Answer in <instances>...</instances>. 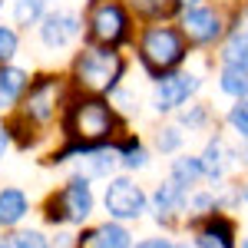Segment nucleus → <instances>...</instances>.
I'll use <instances>...</instances> for the list:
<instances>
[{
    "label": "nucleus",
    "mask_w": 248,
    "mask_h": 248,
    "mask_svg": "<svg viewBox=\"0 0 248 248\" xmlns=\"http://www.w3.org/2000/svg\"><path fill=\"white\" fill-rule=\"evenodd\" d=\"M66 133L73 136L83 149H93V142H99V139H106L113 133V109L99 99L77 103L66 113Z\"/></svg>",
    "instance_id": "1"
},
{
    "label": "nucleus",
    "mask_w": 248,
    "mask_h": 248,
    "mask_svg": "<svg viewBox=\"0 0 248 248\" xmlns=\"http://www.w3.org/2000/svg\"><path fill=\"white\" fill-rule=\"evenodd\" d=\"M77 79L93 93H109L123 77V60L109 50H86L77 57Z\"/></svg>",
    "instance_id": "2"
},
{
    "label": "nucleus",
    "mask_w": 248,
    "mask_h": 248,
    "mask_svg": "<svg viewBox=\"0 0 248 248\" xmlns=\"http://www.w3.org/2000/svg\"><path fill=\"white\" fill-rule=\"evenodd\" d=\"M139 50H142L146 70L155 73V77H162L166 70H172L175 63H182V57H186L182 37H179L175 30H169V27H153V30H146Z\"/></svg>",
    "instance_id": "3"
},
{
    "label": "nucleus",
    "mask_w": 248,
    "mask_h": 248,
    "mask_svg": "<svg viewBox=\"0 0 248 248\" xmlns=\"http://www.w3.org/2000/svg\"><path fill=\"white\" fill-rule=\"evenodd\" d=\"M93 212V189L86 179H70L63 189L46 202V222H83Z\"/></svg>",
    "instance_id": "4"
},
{
    "label": "nucleus",
    "mask_w": 248,
    "mask_h": 248,
    "mask_svg": "<svg viewBox=\"0 0 248 248\" xmlns=\"http://www.w3.org/2000/svg\"><path fill=\"white\" fill-rule=\"evenodd\" d=\"M106 212L113 218H139L146 212V192L133 179H113L106 189Z\"/></svg>",
    "instance_id": "5"
},
{
    "label": "nucleus",
    "mask_w": 248,
    "mask_h": 248,
    "mask_svg": "<svg viewBox=\"0 0 248 248\" xmlns=\"http://www.w3.org/2000/svg\"><path fill=\"white\" fill-rule=\"evenodd\" d=\"M90 33H93L96 43H106V46L119 43L126 37V14H123V7L113 3V0L96 3L93 17H90Z\"/></svg>",
    "instance_id": "6"
},
{
    "label": "nucleus",
    "mask_w": 248,
    "mask_h": 248,
    "mask_svg": "<svg viewBox=\"0 0 248 248\" xmlns=\"http://www.w3.org/2000/svg\"><path fill=\"white\" fill-rule=\"evenodd\" d=\"M199 90V79L195 77H166L159 79V86H155V106L159 109H175V106H182L192 93Z\"/></svg>",
    "instance_id": "7"
},
{
    "label": "nucleus",
    "mask_w": 248,
    "mask_h": 248,
    "mask_svg": "<svg viewBox=\"0 0 248 248\" xmlns=\"http://www.w3.org/2000/svg\"><path fill=\"white\" fill-rule=\"evenodd\" d=\"M79 33V20L66 10H57V14H46L43 17V27H40V37L46 46H66L70 40Z\"/></svg>",
    "instance_id": "8"
},
{
    "label": "nucleus",
    "mask_w": 248,
    "mask_h": 248,
    "mask_svg": "<svg viewBox=\"0 0 248 248\" xmlns=\"http://www.w3.org/2000/svg\"><path fill=\"white\" fill-rule=\"evenodd\" d=\"M186 33H189V40H195V43H212V40L222 33V23H218V17H215L212 10L195 7V10L186 14Z\"/></svg>",
    "instance_id": "9"
},
{
    "label": "nucleus",
    "mask_w": 248,
    "mask_h": 248,
    "mask_svg": "<svg viewBox=\"0 0 248 248\" xmlns=\"http://www.w3.org/2000/svg\"><path fill=\"white\" fill-rule=\"evenodd\" d=\"M86 248H133V238L123 225H99V229L83 235Z\"/></svg>",
    "instance_id": "10"
},
{
    "label": "nucleus",
    "mask_w": 248,
    "mask_h": 248,
    "mask_svg": "<svg viewBox=\"0 0 248 248\" xmlns=\"http://www.w3.org/2000/svg\"><path fill=\"white\" fill-rule=\"evenodd\" d=\"M53 83L46 79V83H40L37 90H30V99H27V116L30 119H37V123H43V119H50L53 116Z\"/></svg>",
    "instance_id": "11"
},
{
    "label": "nucleus",
    "mask_w": 248,
    "mask_h": 248,
    "mask_svg": "<svg viewBox=\"0 0 248 248\" xmlns=\"http://www.w3.org/2000/svg\"><path fill=\"white\" fill-rule=\"evenodd\" d=\"M199 248H235L232 245V222L229 218H212L205 229L199 232Z\"/></svg>",
    "instance_id": "12"
},
{
    "label": "nucleus",
    "mask_w": 248,
    "mask_h": 248,
    "mask_svg": "<svg viewBox=\"0 0 248 248\" xmlns=\"http://www.w3.org/2000/svg\"><path fill=\"white\" fill-rule=\"evenodd\" d=\"M186 205V186H179L175 179H169L166 186H159L155 192V209H159V218H169L172 212H179Z\"/></svg>",
    "instance_id": "13"
},
{
    "label": "nucleus",
    "mask_w": 248,
    "mask_h": 248,
    "mask_svg": "<svg viewBox=\"0 0 248 248\" xmlns=\"http://www.w3.org/2000/svg\"><path fill=\"white\" fill-rule=\"evenodd\" d=\"M23 215H27V195L20 189L0 192V225H17Z\"/></svg>",
    "instance_id": "14"
},
{
    "label": "nucleus",
    "mask_w": 248,
    "mask_h": 248,
    "mask_svg": "<svg viewBox=\"0 0 248 248\" xmlns=\"http://www.w3.org/2000/svg\"><path fill=\"white\" fill-rule=\"evenodd\" d=\"M23 86H27V73L17 70V66H3L0 70V109L10 106V103H17Z\"/></svg>",
    "instance_id": "15"
},
{
    "label": "nucleus",
    "mask_w": 248,
    "mask_h": 248,
    "mask_svg": "<svg viewBox=\"0 0 248 248\" xmlns=\"http://www.w3.org/2000/svg\"><path fill=\"white\" fill-rule=\"evenodd\" d=\"M222 90L229 96H238V99H248V70L245 66H235L229 63L222 70Z\"/></svg>",
    "instance_id": "16"
},
{
    "label": "nucleus",
    "mask_w": 248,
    "mask_h": 248,
    "mask_svg": "<svg viewBox=\"0 0 248 248\" xmlns=\"http://www.w3.org/2000/svg\"><path fill=\"white\" fill-rule=\"evenodd\" d=\"M205 175V169H202V159H175L172 162V179L179 182V186H195L199 179Z\"/></svg>",
    "instance_id": "17"
},
{
    "label": "nucleus",
    "mask_w": 248,
    "mask_h": 248,
    "mask_svg": "<svg viewBox=\"0 0 248 248\" xmlns=\"http://www.w3.org/2000/svg\"><path fill=\"white\" fill-rule=\"evenodd\" d=\"M225 146L218 142V139H212L209 146H205V153H202V169H205V175L209 179H218L222 172H225Z\"/></svg>",
    "instance_id": "18"
},
{
    "label": "nucleus",
    "mask_w": 248,
    "mask_h": 248,
    "mask_svg": "<svg viewBox=\"0 0 248 248\" xmlns=\"http://www.w3.org/2000/svg\"><path fill=\"white\" fill-rule=\"evenodd\" d=\"M222 57L235 63V66H245L248 70V30H238V33H232V40L225 43V53Z\"/></svg>",
    "instance_id": "19"
},
{
    "label": "nucleus",
    "mask_w": 248,
    "mask_h": 248,
    "mask_svg": "<svg viewBox=\"0 0 248 248\" xmlns=\"http://www.w3.org/2000/svg\"><path fill=\"white\" fill-rule=\"evenodd\" d=\"M179 7V0H133V10L139 17H169L172 10Z\"/></svg>",
    "instance_id": "20"
},
{
    "label": "nucleus",
    "mask_w": 248,
    "mask_h": 248,
    "mask_svg": "<svg viewBox=\"0 0 248 248\" xmlns=\"http://www.w3.org/2000/svg\"><path fill=\"white\" fill-rule=\"evenodd\" d=\"M46 3L50 0H17L14 3V20H17L20 27H27V23L40 20V14L46 10Z\"/></svg>",
    "instance_id": "21"
},
{
    "label": "nucleus",
    "mask_w": 248,
    "mask_h": 248,
    "mask_svg": "<svg viewBox=\"0 0 248 248\" xmlns=\"http://www.w3.org/2000/svg\"><path fill=\"white\" fill-rule=\"evenodd\" d=\"M229 123H232V129L242 136V139H248V99H238V103L232 106Z\"/></svg>",
    "instance_id": "22"
},
{
    "label": "nucleus",
    "mask_w": 248,
    "mask_h": 248,
    "mask_svg": "<svg viewBox=\"0 0 248 248\" xmlns=\"http://www.w3.org/2000/svg\"><path fill=\"white\" fill-rule=\"evenodd\" d=\"M113 166H116L113 153H93V149H90V159H86V172H90V175H106Z\"/></svg>",
    "instance_id": "23"
},
{
    "label": "nucleus",
    "mask_w": 248,
    "mask_h": 248,
    "mask_svg": "<svg viewBox=\"0 0 248 248\" xmlns=\"http://www.w3.org/2000/svg\"><path fill=\"white\" fill-rule=\"evenodd\" d=\"M123 166L126 169H142L146 166V149L139 146V142H126V149H123Z\"/></svg>",
    "instance_id": "24"
},
{
    "label": "nucleus",
    "mask_w": 248,
    "mask_h": 248,
    "mask_svg": "<svg viewBox=\"0 0 248 248\" xmlns=\"http://www.w3.org/2000/svg\"><path fill=\"white\" fill-rule=\"evenodd\" d=\"M14 53H17V33L10 27H0V63H7Z\"/></svg>",
    "instance_id": "25"
},
{
    "label": "nucleus",
    "mask_w": 248,
    "mask_h": 248,
    "mask_svg": "<svg viewBox=\"0 0 248 248\" xmlns=\"http://www.w3.org/2000/svg\"><path fill=\"white\" fill-rule=\"evenodd\" d=\"M179 146H182V133H179L175 126H166V129L159 133V149H162V153H175Z\"/></svg>",
    "instance_id": "26"
},
{
    "label": "nucleus",
    "mask_w": 248,
    "mask_h": 248,
    "mask_svg": "<svg viewBox=\"0 0 248 248\" xmlns=\"http://www.w3.org/2000/svg\"><path fill=\"white\" fill-rule=\"evenodd\" d=\"M14 245L17 248H46V242H43V235H37V232H20Z\"/></svg>",
    "instance_id": "27"
},
{
    "label": "nucleus",
    "mask_w": 248,
    "mask_h": 248,
    "mask_svg": "<svg viewBox=\"0 0 248 248\" xmlns=\"http://www.w3.org/2000/svg\"><path fill=\"white\" fill-rule=\"evenodd\" d=\"M182 123H186V126H202V123H205V109H192V113H186Z\"/></svg>",
    "instance_id": "28"
},
{
    "label": "nucleus",
    "mask_w": 248,
    "mask_h": 248,
    "mask_svg": "<svg viewBox=\"0 0 248 248\" xmlns=\"http://www.w3.org/2000/svg\"><path fill=\"white\" fill-rule=\"evenodd\" d=\"M136 248H175V245H169L166 238H149V242H139Z\"/></svg>",
    "instance_id": "29"
},
{
    "label": "nucleus",
    "mask_w": 248,
    "mask_h": 248,
    "mask_svg": "<svg viewBox=\"0 0 248 248\" xmlns=\"http://www.w3.org/2000/svg\"><path fill=\"white\" fill-rule=\"evenodd\" d=\"M3 149H7V129L0 126V155H3Z\"/></svg>",
    "instance_id": "30"
},
{
    "label": "nucleus",
    "mask_w": 248,
    "mask_h": 248,
    "mask_svg": "<svg viewBox=\"0 0 248 248\" xmlns=\"http://www.w3.org/2000/svg\"><path fill=\"white\" fill-rule=\"evenodd\" d=\"M179 3H186V7H199V0H179Z\"/></svg>",
    "instance_id": "31"
},
{
    "label": "nucleus",
    "mask_w": 248,
    "mask_h": 248,
    "mask_svg": "<svg viewBox=\"0 0 248 248\" xmlns=\"http://www.w3.org/2000/svg\"><path fill=\"white\" fill-rule=\"evenodd\" d=\"M0 248H17V245H10V242H0Z\"/></svg>",
    "instance_id": "32"
},
{
    "label": "nucleus",
    "mask_w": 248,
    "mask_h": 248,
    "mask_svg": "<svg viewBox=\"0 0 248 248\" xmlns=\"http://www.w3.org/2000/svg\"><path fill=\"white\" fill-rule=\"evenodd\" d=\"M175 248H189V245H175Z\"/></svg>",
    "instance_id": "33"
},
{
    "label": "nucleus",
    "mask_w": 248,
    "mask_h": 248,
    "mask_svg": "<svg viewBox=\"0 0 248 248\" xmlns=\"http://www.w3.org/2000/svg\"><path fill=\"white\" fill-rule=\"evenodd\" d=\"M242 248H248V238H245V245H242Z\"/></svg>",
    "instance_id": "34"
},
{
    "label": "nucleus",
    "mask_w": 248,
    "mask_h": 248,
    "mask_svg": "<svg viewBox=\"0 0 248 248\" xmlns=\"http://www.w3.org/2000/svg\"><path fill=\"white\" fill-rule=\"evenodd\" d=\"M0 3H3V0H0Z\"/></svg>",
    "instance_id": "35"
}]
</instances>
